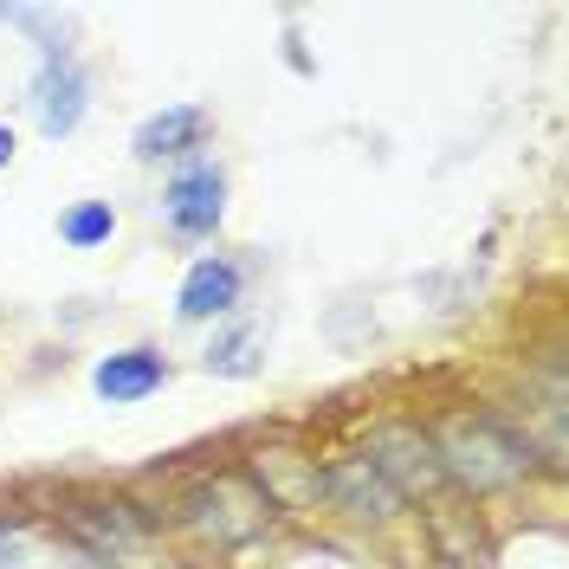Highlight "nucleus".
<instances>
[{"label":"nucleus","mask_w":569,"mask_h":569,"mask_svg":"<svg viewBox=\"0 0 569 569\" xmlns=\"http://www.w3.org/2000/svg\"><path fill=\"white\" fill-rule=\"evenodd\" d=\"M427 440H433V460H440L447 492H460V498L518 492V486H531L537 472H543L537 447L498 408H453V415H440V421L427 427Z\"/></svg>","instance_id":"obj_1"},{"label":"nucleus","mask_w":569,"mask_h":569,"mask_svg":"<svg viewBox=\"0 0 569 569\" xmlns=\"http://www.w3.org/2000/svg\"><path fill=\"white\" fill-rule=\"evenodd\" d=\"M247 298V266L227 252H201L176 284V318L181 323H227Z\"/></svg>","instance_id":"obj_8"},{"label":"nucleus","mask_w":569,"mask_h":569,"mask_svg":"<svg viewBox=\"0 0 569 569\" xmlns=\"http://www.w3.org/2000/svg\"><path fill=\"white\" fill-rule=\"evenodd\" d=\"M427 537H433V557L453 563V569H479L486 557H492L486 525H479L472 498H460V492H433L427 498Z\"/></svg>","instance_id":"obj_11"},{"label":"nucleus","mask_w":569,"mask_h":569,"mask_svg":"<svg viewBox=\"0 0 569 569\" xmlns=\"http://www.w3.org/2000/svg\"><path fill=\"white\" fill-rule=\"evenodd\" d=\"M91 389L104 395L110 408H137V401L169 389V356L149 350V343H137V350H110L104 362L91 369Z\"/></svg>","instance_id":"obj_12"},{"label":"nucleus","mask_w":569,"mask_h":569,"mask_svg":"<svg viewBox=\"0 0 569 569\" xmlns=\"http://www.w3.org/2000/svg\"><path fill=\"white\" fill-rule=\"evenodd\" d=\"M208 130H213L208 104H169L156 117H142L130 149H137V162H188V156L208 149Z\"/></svg>","instance_id":"obj_10"},{"label":"nucleus","mask_w":569,"mask_h":569,"mask_svg":"<svg viewBox=\"0 0 569 569\" xmlns=\"http://www.w3.org/2000/svg\"><path fill=\"white\" fill-rule=\"evenodd\" d=\"M252 479V492L272 505V518H298V511H318V486H323V460L305 447H259L240 466Z\"/></svg>","instance_id":"obj_6"},{"label":"nucleus","mask_w":569,"mask_h":569,"mask_svg":"<svg viewBox=\"0 0 569 569\" xmlns=\"http://www.w3.org/2000/svg\"><path fill=\"white\" fill-rule=\"evenodd\" d=\"M259 350H266V330L247 318H227V330H213L201 369L208 376H227V382H247V376H259Z\"/></svg>","instance_id":"obj_13"},{"label":"nucleus","mask_w":569,"mask_h":569,"mask_svg":"<svg viewBox=\"0 0 569 569\" xmlns=\"http://www.w3.org/2000/svg\"><path fill=\"white\" fill-rule=\"evenodd\" d=\"M27 104H33V123L46 130V137H71V130L84 123V110H91V71L78 66V52L39 59Z\"/></svg>","instance_id":"obj_7"},{"label":"nucleus","mask_w":569,"mask_h":569,"mask_svg":"<svg viewBox=\"0 0 569 569\" xmlns=\"http://www.w3.org/2000/svg\"><path fill=\"white\" fill-rule=\"evenodd\" d=\"M318 505H323V511H337V518H350V525H395V518L408 511V498L395 492L389 479L362 460L356 447H350V453H330V460H323Z\"/></svg>","instance_id":"obj_5"},{"label":"nucleus","mask_w":569,"mask_h":569,"mask_svg":"<svg viewBox=\"0 0 569 569\" xmlns=\"http://www.w3.org/2000/svg\"><path fill=\"white\" fill-rule=\"evenodd\" d=\"M66 525L71 537L84 543V550H98V557H123V550H137L142 537H149V511H142L137 498H78L66 505Z\"/></svg>","instance_id":"obj_9"},{"label":"nucleus","mask_w":569,"mask_h":569,"mask_svg":"<svg viewBox=\"0 0 569 569\" xmlns=\"http://www.w3.org/2000/svg\"><path fill=\"white\" fill-rule=\"evenodd\" d=\"M356 453L376 466V472H382L401 498L447 492L440 460H433V440H427V421H415V415H382V421H369V427H362V447H356Z\"/></svg>","instance_id":"obj_3"},{"label":"nucleus","mask_w":569,"mask_h":569,"mask_svg":"<svg viewBox=\"0 0 569 569\" xmlns=\"http://www.w3.org/2000/svg\"><path fill=\"white\" fill-rule=\"evenodd\" d=\"M156 213H162V227L176 233L181 247L213 240V233H220V220H227V169L213 162L208 149H201V156H188V162H176V176L162 181Z\"/></svg>","instance_id":"obj_4"},{"label":"nucleus","mask_w":569,"mask_h":569,"mask_svg":"<svg viewBox=\"0 0 569 569\" xmlns=\"http://www.w3.org/2000/svg\"><path fill=\"white\" fill-rule=\"evenodd\" d=\"M169 518H176V531H188L194 543H208V550H240V543H252L259 531H272V505L252 492V479L240 466L194 479V486L169 505Z\"/></svg>","instance_id":"obj_2"},{"label":"nucleus","mask_w":569,"mask_h":569,"mask_svg":"<svg viewBox=\"0 0 569 569\" xmlns=\"http://www.w3.org/2000/svg\"><path fill=\"white\" fill-rule=\"evenodd\" d=\"M110 233H117V208H110V201H78V208L59 213V240H66L71 252L110 247Z\"/></svg>","instance_id":"obj_14"},{"label":"nucleus","mask_w":569,"mask_h":569,"mask_svg":"<svg viewBox=\"0 0 569 569\" xmlns=\"http://www.w3.org/2000/svg\"><path fill=\"white\" fill-rule=\"evenodd\" d=\"M7 162H13V130L0 123V169H7Z\"/></svg>","instance_id":"obj_15"}]
</instances>
